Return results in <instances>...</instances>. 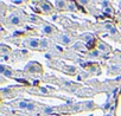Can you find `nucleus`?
I'll use <instances>...</instances> for the list:
<instances>
[{"label": "nucleus", "mask_w": 121, "mask_h": 116, "mask_svg": "<svg viewBox=\"0 0 121 116\" xmlns=\"http://www.w3.org/2000/svg\"><path fill=\"white\" fill-rule=\"evenodd\" d=\"M33 109H35V105H33L32 103H30L29 107H27V110H33Z\"/></svg>", "instance_id": "nucleus-7"}, {"label": "nucleus", "mask_w": 121, "mask_h": 116, "mask_svg": "<svg viewBox=\"0 0 121 116\" xmlns=\"http://www.w3.org/2000/svg\"><path fill=\"white\" fill-rule=\"evenodd\" d=\"M120 5H121V3H120Z\"/></svg>", "instance_id": "nucleus-9"}, {"label": "nucleus", "mask_w": 121, "mask_h": 116, "mask_svg": "<svg viewBox=\"0 0 121 116\" xmlns=\"http://www.w3.org/2000/svg\"><path fill=\"white\" fill-rule=\"evenodd\" d=\"M10 21H11V24H13V25H18V24H19V17L12 16L11 19H10Z\"/></svg>", "instance_id": "nucleus-3"}, {"label": "nucleus", "mask_w": 121, "mask_h": 116, "mask_svg": "<svg viewBox=\"0 0 121 116\" xmlns=\"http://www.w3.org/2000/svg\"><path fill=\"white\" fill-rule=\"evenodd\" d=\"M67 4L64 3V1H57L56 3V6H58V7H60V8H62V7H64Z\"/></svg>", "instance_id": "nucleus-4"}, {"label": "nucleus", "mask_w": 121, "mask_h": 116, "mask_svg": "<svg viewBox=\"0 0 121 116\" xmlns=\"http://www.w3.org/2000/svg\"><path fill=\"white\" fill-rule=\"evenodd\" d=\"M25 44L29 46H32V47H37L38 45H39V41L38 40H36V39H31V40H27V41H25Z\"/></svg>", "instance_id": "nucleus-1"}, {"label": "nucleus", "mask_w": 121, "mask_h": 116, "mask_svg": "<svg viewBox=\"0 0 121 116\" xmlns=\"http://www.w3.org/2000/svg\"><path fill=\"white\" fill-rule=\"evenodd\" d=\"M63 43H65V44L70 43V38H69V37H67V36H64V37H63Z\"/></svg>", "instance_id": "nucleus-6"}, {"label": "nucleus", "mask_w": 121, "mask_h": 116, "mask_svg": "<svg viewBox=\"0 0 121 116\" xmlns=\"http://www.w3.org/2000/svg\"><path fill=\"white\" fill-rule=\"evenodd\" d=\"M44 31H45L46 33H50V32L52 31V29H51V27H50V26L48 25V26H45V27H44Z\"/></svg>", "instance_id": "nucleus-5"}, {"label": "nucleus", "mask_w": 121, "mask_h": 116, "mask_svg": "<svg viewBox=\"0 0 121 116\" xmlns=\"http://www.w3.org/2000/svg\"><path fill=\"white\" fill-rule=\"evenodd\" d=\"M106 116H112V115H106Z\"/></svg>", "instance_id": "nucleus-8"}, {"label": "nucleus", "mask_w": 121, "mask_h": 116, "mask_svg": "<svg viewBox=\"0 0 121 116\" xmlns=\"http://www.w3.org/2000/svg\"><path fill=\"white\" fill-rule=\"evenodd\" d=\"M29 104H30V102H27V101H22V102H19L18 107H19L20 109H27Z\"/></svg>", "instance_id": "nucleus-2"}]
</instances>
